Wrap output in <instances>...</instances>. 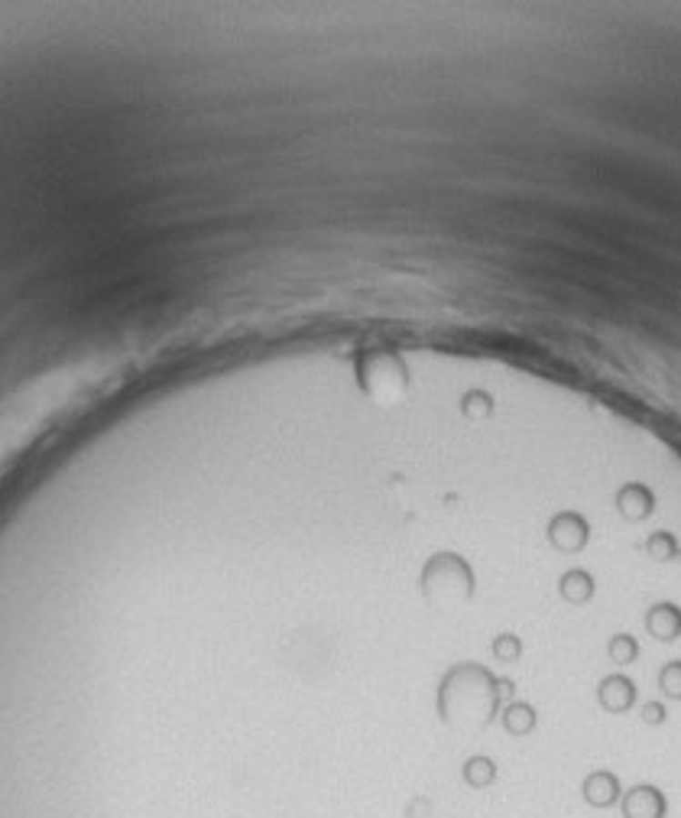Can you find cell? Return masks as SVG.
<instances>
[{
    "label": "cell",
    "instance_id": "obj_1",
    "mask_svg": "<svg viewBox=\"0 0 681 818\" xmlns=\"http://www.w3.org/2000/svg\"><path fill=\"white\" fill-rule=\"evenodd\" d=\"M623 818H668V796L656 782H639L620 799Z\"/></svg>",
    "mask_w": 681,
    "mask_h": 818
},
{
    "label": "cell",
    "instance_id": "obj_2",
    "mask_svg": "<svg viewBox=\"0 0 681 818\" xmlns=\"http://www.w3.org/2000/svg\"><path fill=\"white\" fill-rule=\"evenodd\" d=\"M623 792H626V789L620 786V776H616L614 770H594V773H587L584 786H581V796H584V803L594 805V809H610V805L620 803Z\"/></svg>",
    "mask_w": 681,
    "mask_h": 818
}]
</instances>
